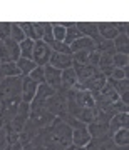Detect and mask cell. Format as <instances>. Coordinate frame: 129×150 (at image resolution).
Here are the masks:
<instances>
[{
  "label": "cell",
  "mask_w": 129,
  "mask_h": 150,
  "mask_svg": "<svg viewBox=\"0 0 129 150\" xmlns=\"http://www.w3.org/2000/svg\"><path fill=\"white\" fill-rule=\"evenodd\" d=\"M60 70L54 69L52 65H44V75H45V83L49 87H52L54 90H59L60 88Z\"/></svg>",
  "instance_id": "obj_11"
},
{
  "label": "cell",
  "mask_w": 129,
  "mask_h": 150,
  "mask_svg": "<svg viewBox=\"0 0 129 150\" xmlns=\"http://www.w3.org/2000/svg\"><path fill=\"white\" fill-rule=\"evenodd\" d=\"M10 38H12V40H15L17 43H20V42L25 40V35H24V32H22V28L19 27V23H17V22H12Z\"/></svg>",
  "instance_id": "obj_34"
},
{
  "label": "cell",
  "mask_w": 129,
  "mask_h": 150,
  "mask_svg": "<svg viewBox=\"0 0 129 150\" xmlns=\"http://www.w3.org/2000/svg\"><path fill=\"white\" fill-rule=\"evenodd\" d=\"M40 40H44L47 45L55 42L54 33H52V23H50V22H44V33H42V38H40Z\"/></svg>",
  "instance_id": "obj_32"
},
{
  "label": "cell",
  "mask_w": 129,
  "mask_h": 150,
  "mask_svg": "<svg viewBox=\"0 0 129 150\" xmlns=\"http://www.w3.org/2000/svg\"><path fill=\"white\" fill-rule=\"evenodd\" d=\"M0 108H2V105H0Z\"/></svg>",
  "instance_id": "obj_48"
},
{
  "label": "cell",
  "mask_w": 129,
  "mask_h": 150,
  "mask_svg": "<svg viewBox=\"0 0 129 150\" xmlns=\"http://www.w3.org/2000/svg\"><path fill=\"white\" fill-rule=\"evenodd\" d=\"M106 83L114 88V92L119 95V100L126 105H129V80H114L111 77L106 79Z\"/></svg>",
  "instance_id": "obj_6"
},
{
  "label": "cell",
  "mask_w": 129,
  "mask_h": 150,
  "mask_svg": "<svg viewBox=\"0 0 129 150\" xmlns=\"http://www.w3.org/2000/svg\"><path fill=\"white\" fill-rule=\"evenodd\" d=\"M65 150H86V147H77V145H72V144H70Z\"/></svg>",
  "instance_id": "obj_44"
},
{
  "label": "cell",
  "mask_w": 129,
  "mask_h": 150,
  "mask_svg": "<svg viewBox=\"0 0 129 150\" xmlns=\"http://www.w3.org/2000/svg\"><path fill=\"white\" fill-rule=\"evenodd\" d=\"M12 150H22V145L19 144V142H17V144L12 145Z\"/></svg>",
  "instance_id": "obj_45"
},
{
  "label": "cell",
  "mask_w": 129,
  "mask_h": 150,
  "mask_svg": "<svg viewBox=\"0 0 129 150\" xmlns=\"http://www.w3.org/2000/svg\"><path fill=\"white\" fill-rule=\"evenodd\" d=\"M22 150H47V149H45V147H44V145L40 144L35 137H34L27 145H24V147H22Z\"/></svg>",
  "instance_id": "obj_39"
},
{
  "label": "cell",
  "mask_w": 129,
  "mask_h": 150,
  "mask_svg": "<svg viewBox=\"0 0 129 150\" xmlns=\"http://www.w3.org/2000/svg\"><path fill=\"white\" fill-rule=\"evenodd\" d=\"M97 69L104 77H111V72L114 70V64H113V57L108 54H101V59H99V65Z\"/></svg>",
  "instance_id": "obj_20"
},
{
  "label": "cell",
  "mask_w": 129,
  "mask_h": 150,
  "mask_svg": "<svg viewBox=\"0 0 129 150\" xmlns=\"http://www.w3.org/2000/svg\"><path fill=\"white\" fill-rule=\"evenodd\" d=\"M9 62H12L10 54H9V50L5 48L4 43H0V64H9Z\"/></svg>",
  "instance_id": "obj_40"
},
{
  "label": "cell",
  "mask_w": 129,
  "mask_h": 150,
  "mask_svg": "<svg viewBox=\"0 0 129 150\" xmlns=\"http://www.w3.org/2000/svg\"><path fill=\"white\" fill-rule=\"evenodd\" d=\"M109 135H113L119 129H129V112H119L109 120Z\"/></svg>",
  "instance_id": "obj_10"
},
{
  "label": "cell",
  "mask_w": 129,
  "mask_h": 150,
  "mask_svg": "<svg viewBox=\"0 0 129 150\" xmlns=\"http://www.w3.org/2000/svg\"><path fill=\"white\" fill-rule=\"evenodd\" d=\"M75 83H79V82H77V75H75L74 69L70 67V69L62 70V74H60V88L70 90V88L75 87Z\"/></svg>",
  "instance_id": "obj_16"
},
{
  "label": "cell",
  "mask_w": 129,
  "mask_h": 150,
  "mask_svg": "<svg viewBox=\"0 0 129 150\" xmlns=\"http://www.w3.org/2000/svg\"><path fill=\"white\" fill-rule=\"evenodd\" d=\"M75 28L82 33V37L91 38L96 45L102 40V38L99 37V32H97V23L96 22H75Z\"/></svg>",
  "instance_id": "obj_7"
},
{
  "label": "cell",
  "mask_w": 129,
  "mask_h": 150,
  "mask_svg": "<svg viewBox=\"0 0 129 150\" xmlns=\"http://www.w3.org/2000/svg\"><path fill=\"white\" fill-rule=\"evenodd\" d=\"M49 65H52L54 69L57 70H65L72 67V54H52L50 60H49Z\"/></svg>",
  "instance_id": "obj_9"
},
{
  "label": "cell",
  "mask_w": 129,
  "mask_h": 150,
  "mask_svg": "<svg viewBox=\"0 0 129 150\" xmlns=\"http://www.w3.org/2000/svg\"><path fill=\"white\" fill-rule=\"evenodd\" d=\"M15 65H17V69H19V72H20V77H27V75L37 67L30 59H22V57L15 62Z\"/></svg>",
  "instance_id": "obj_22"
},
{
  "label": "cell",
  "mask_w": 129,
  "mask_h": 150,
  "mask_svg": "<svg viewBox=\"0 0 129 150\" xmlns=\"http://www.w3.org/2000/svg\"><path fill=\"white\" fill-rule=\"evenodd\" d=\"M116 147H129V129H119L111 135Z\"/></svg>",
  "instance_id": "obj_21"
},
{
  "label": "cell",
  "mask_w": 129,
  "mask_h": 150,
  "mask_svg": "<svg viewBox=\"0 0 129 150\" xmlns=\"http://www.w3.org/2000/svg\"><path fill=\"white\" fill-rule=\"evenodd\" d=\"M82 37V33L75 28V25L74 27H70V28H67V32H65V38H64V43L65 45H70V43H74L77 38H81Z\"/></svg>",
  "instance_id": "obj_31"
},
{
  "label": "cell",
  "mask_w": 129,
  "mask_h": 150,
  "mask_svg": "<svg viewBox=\"0 0 129 150\" xmlns=\"http://www.w3.org/2000/svg\"><path fill=\"white\" fill-rule=\"evenodd\" d=\"M2 79H4V75H2V74H0V82H2Z\"/></svg>",
  "instance_id": "obj_46"
},
{
  "label": "cell",
  "mask_w": 129,
  "mask_h": 150,
  "mask_svg": "<svg viewBox=\"0 0 129 150\" xmlns=\"http://www.w3.org/2000/svg\"><path fill=\"white\" fill-rule=\"evenodd\" d=\"M113 64L114 69H124V67H129V57L124 54H114L113 55Z\"/></svg>",
  "instance_id": "obj_33"
},
{
  "label": "cell",
  "mask_w": 129,
  "mask_h": 150,
  "mask_svg": "<svg viewBox=\"0 0 129 150\" xmlns=\"http://www.w3.org/2000/svg\"><path fill=\"white\" fill-rule=\"evenodd\" d=\"M34 40H29L25 38L24 42L19 43V47H20V57L22 59H30L32 60V52H34Z\"/></svg>",
  "instance_id": "obj_25"
},
{
  "label": "cell",
  "mask_w": 129,
  "mask_h": 150,
  "mask_svg": "<svg viewBox=\"0 0 129 150\" xmlns=\"http://www.w3.org/2000/svg\"><path fill=\"white\" fill-rule=\"evenodd\" d=\"M69 48H70V54L79 52V50H94V48H96V43L92 42L91 38L81 37V38H77L74 43H70Z\"/></svg>",
  "instance_id": "obj_18"
},
{
  "label": "cell",
  "mask_w": 129,
  "mask_h": 150,
  "mask_svg": "<svg viewBox=\"0 0 129 150\" xmlns=\"http://www.w3.org/2000/svg\"><path fill=\"white\" fill-rule=\"evenodd\" d=\"M96 50L99 52V54H108V55H111V57L116 54L113 40H101V42L96 45Z\"/></svg>",
  "instance_id": "obj_29"
},
{
  "label": "cell",
  "mask_w": 129,
  "mask_h": 150,
  "mask_svg": "<svg viewBox=\"0 0 129 150\" xmlns=\"http://www.w3.org/2000/svg\"><path fill=\"white\" fill-rule=\"evenodd\" d=\"M52 48L49 47L44 40H35L34 43V52H32V62L37 67H44L49 64V60L52 57Z\"/></svg>",
  "instance_id": "obj_3"
},
{
  "label": "cell",
  "mask_w": 129,
  "mask_h": 150,
  "mask_svg": "<svg viewBox=\"0 0 129 150\" xmlns=\"http://www.w3.org/2000/svg\"><path fill=\"white\" fill-rule=\"evenodd\" d=\"M0 74L4 77H20V72L17 69L15 62H9V64H0Z\"/></svg>",
  "instance_id": "obj_24"
},
{
  "label": "cell",
  "mask_w": 129,
  "mask_h": 150,
  "mask_svg": "<svg viewBox=\"0 0 129 150\" xmlns=\"http://www.w3.org/2000/svg\"><path fill=\"white\" fill-rule=\"evenodd\" d=\"M65 32H67V28H64L60 23H52V33H54V40H57V42H64Z\"/></svg>",
  "instance_id": "obj_35"
},
{
  "label": "cell",
  "mask_w": 129,
  "mask_h": 150,
  "mask_svg": "<svg viewBox=\"0 0 129 150\" xmlns=\"http://www.w3.org/2000/svg\"><path fill=\"white\" fill-rule=\"evenodd\" d=\"M37 83L34 80H30L29 77H22V102L30 103L35 97V92H37Z\"/></svg>",
  "instance_id": "obj_12"
},
{
  "label": "cell",
  "mask_w": 129,
  "mask_h": 150,
  "mask_svg": "<svg viewBox=\"0 0 129 150\" xmlns=\"http://www.w3.org/2000/svg\"><path fill=\"white\" fill-rule=\"evenodd\" d=\"M99 59H101V54L97 52L96 48L89 52V65H92V67H97V65H99Z\"/></svg>",
  "instance_id": "obj_41"
},
{
  "label": "cell",
  "mask_w": 129,
  "mask_h": 150,
  "mask_svg": "<svg viewBox=\"0 0 129 150\" xmlns=\"http://www.w3.org/2000/svg\"><path fill=\"white\" fill-rule=\"evenodd\" d=\"M44 108L47 112L52 113L55 118H60L62 120L67 115V90H64V88L55 90V93L47 100V103H45Z\"/></svg>",
  "instance_id": "obj_2"
},
{
  "label": "cell",
  "mask_w": 129,
  "mask_h": 150,
  "mask_svg": "<svg viewBox=\"0 0 129 150\" xmlns=\"http://www.w3.org/2000/svg\"><path fill=\"white\" fill-rule=\"evenodd\" d=\"M12 30V22H0V42H5L7 38H10Z\"/></svg>",
  "instance_id": "obj_37"
},
{
  "label": "cell",
  "mask_w": 129,
  "mask_h": 150,
  "mask_svg": "<svg viewBox=\"0 0 129 150\" xmlns=\"http://www.w3.org/2000/svg\"><path fill=\"white\" fill-rule=\"evenodd\" d=\"M30 80H34L37 85H42L45 83V75H44V67H35V69L27 75Z\"/></svg>",
  "instance_id": "obj_30"
},
{
  "label": "cell",
  "mask_w": 129,
  "mask_h": 150,
  "mask_svg": "<svg viewBox=\"0 0 129 150\" xmlns=\"http://www.w3.org/2000/svg\"><path fill=\"white\" fill-rule=\"evenodd\" d=\"M72 69H74L75 75H77V82L79 83H82V82L89 80L91 77H94V75L99 72V69L97 67H92V65H72Z\"/></svg>",
  "instance_id": "obj_14"
},
{
  "label": "cell",
  "mask_w": 129,
  "mask_h": 150,
  "mask_svg": "<svg viewBox=\"0 0 129 150\" xmlns=\"http://www.w3.org/2000/svg\"><path fill=\"white\" fill-rule=\"evenodd\" d=\"M0 43H2V42H0Z\"/></svg>",
  "instance_id": "obj_49"
},
{
  "label": "cell",
  "mask_w": 129,
  "mask_h": 150,
  "mask_svg": "<svg viewBox=\"0 0 129 150\" xmlns=\"http://www.w3.org/2000/svg\"><path fill=\"white\" fill-rule=\"evenodd\" d=\"M113 43H114L116 54H124V55L129 54V37H128V33H119L118 37L113 40Z\"/></svg>",
  "instance_id": "obj_19"
},
{
  "label": "cell",
  "mask_w": 129,
  "mask_h": 150,
  "mask_svg": "<svg viewBox=\"0 0 129 150\" xmlns=\"http://www.w3.org/2000/svg\"><path fill=\"white\" fill-rule=\"evenodd\" d=\"M49 47L52 48V52H55V54H70L69 45H65L64 42H57V40H55V42L50 43Z\"/></svg>",
  "instance_id": "obj_38"
},
{
  "label": "cell",
  "mask_w": 129,
  "mask_h": 150,
  "mask_svg": "<svg viewBox=\"0 0 129 150\" xmlns=\"http://www.w3.org/2000/svg\"><path fill=\"white\" fill-rule=\"evenodd\" d=\"M22 102V77H4L0 82V103Z\"/></svg>",
  "instance_id": "obj_1"
},
{
  "label": "cell",
  "mask_w": 129,
  "mask_h": 150,
  "mask_svg": "<svg viewBox=\"0 0 129 150\" xmlns=\"http://www.w3.org/2000/svg\"><path fill=\"white\" fill-rule=\"evenodd\" d=\"M55 93V90L52 87H49L47 83H42V85L37 87V92H35V97L30 102V110H37V108H44L45 103L50 97Z\"/></svg>",
  "instance_id": "obj_4"
},
{
  "label": "cell",
  "mask_w": 129,
  "mask_h": 150,
  "mask_svg": "<svg viewBox=\"0 0 129 150\" xmlns=\"http://www.w3.org/2000/svg\"><path fill=\"white\" fill-rule=\"evenodd\" d=\"M91 142V135L87 132V125H81L72 129V145L77 147H86Z\"/></svg>",
  "instance_id": "obj_13"
},
{
  "label": "cell",
  "mask_w": 129,
  "mask_h": 150,
  "mask_svg": "<svg viewBox=\"0 0 129 150\" xmlns=\"http://www.w3.org/2000/svg\"><path fill=\"white\" fill-rule=\"evenodd\" d=\"M87 132L91 135V139H99V137L109 135V125L102 122H92L87 125Z\"/></svg>",
  "instance_id": "obj_17"
},
{
  "label": "cell",
  "mask_w": 129,
  "mask_h": 150,
  "mask_svg": "<svg viewBox=\"0 0 129 150\" xmlns=\"http://www.w3.org/2000/svg\"><path fill=\"white\" fill-rule=\"evenodd\" d=\"M2 125H4V123H2V120H0V129H2Z\"/></svg>",
  "instance_id": "obj_47"
},
{
  "label": "cell",
  "mask_w": 129,
  "mask_h": 150,
  "mask_svg": "<svg viewBox=\"0 0 129 150\" xmlns=\"http://www.w3.org/2000/svg\"><path fill=\"white\" fill-rule=\"evenodd\" d=\"M111 79L114 80H129V67H124V69H114L111 72Z\"/></svg>",
  "instance_id": "obj_36"
},
{
  "label": "cell",
  "mask_w": 129,
  "mask_h": 150,
  "mask_svg": "<svg viewBox=\"0 0 129 150\" xmlns=\"http://www.w3.org/2000/svg\"><path fill=\"white\" fill-rule=\"evenodd\" d=\"M113 25L118 30V33H128V28H129L128 22H113Z\"/></svg>",
  "instance_id": "obj_42"
},
{
  "label": "cell",
  "mask_w": 129,
  "mask_h": 150,
  "mask_svg": "<svg viewBox=\"0 0 129 150\" xmlns=\"http://www.w3.org/2000/svg\"><path fill=\"white\" fill-rule=\"evenodd\" d=\"M97 32L102 40H114L119 33L114 28L113 22H97Z\"/></svg>",
  "instance_id": "obj_15"
},
{
  "label": "cell",
  "mask_w": 129,
  "mask_h": 150,
  "mask_svg": "<svg viewBox=\"0 0 129 150\" xmlns=\"http://www.w3.org/2000/svg\"><path fill=\"white\" fill-rule=\"evenodd\" d=\"M106 79H108V77H104V75L101 74V72H97V74L94 75V77H91L89 80L82 82V83H79V85H81L82 90L91 92L92 97H94V95H97V93H99V90H101L102 87L106 85Z\"/></svg>",
  "instance_id": "obj_8"
},
{
  "label": "cell",
  "mask_w": 129,
  "mask_h": 150,
  "mask_svg": "<svg viewBox=\"0 0 129 150\" xmlns=\"http://www.w3.org/2000/svg\"><path fill=\"white\" fill-rule=\"evenodd\" d=\"M89 52L91 50H79L72 54V65H87L89 64Z\"/></svg>",
  "instance_id": "obj_28"
},
{
  "label": "cell",
  "mask_w": 129,
  "mask_h": 150,
  "mask_svg": "<svg viewBox=\"0 0 129 150\" xmlns=\"http://www.w3.org/2000/svg\"><path fill=\"white\" fill-rule=\"evenodd\" d=\"M5 45V48L9 50V54H10V59L12 62H17V60L20 59V47H19V43L15 40H12V38H7L5 42H2Z\"/></svg>",
  "instance_id": "obj_23"
},
{
  "label": "cell",
  "mask_w": 129,
  "mask_h": 150,
  "mask_svg": "<svg viewBox=\"0 0 129 150\" xmlns=\"http://www.w3.org/2000/svg\"><path fill=\"white\" fill-rule=\"evenodd\" d=\"M32 25H34L35 33H37V38L40 40L42 38V33H44V22H32Z\"/></svg>",
  "instance_id": "obj_43"
},
{
  "label": "cell",
  "mask_w": 129,
  "mask_h": 150,
  "mask_svg": "<svg viewBox=\"0 0 129 150\" xmlns=\"http://www.w3.org/2000/svg\"><path fill=\"white\" fill-rule=\"evenodd\" d=\"M77 120L82 122L84 125H89L96 120V113H94V108H82L79 115H77Z\"/></svg>",
  "instance_id": "obj_26"
},
{
  "label": "cell",
  "mask_w": 129,
  "mask_h": 150,
  "mask_svg": "<svg viewBox=\"0 0 129 150\" xmlns=\"http://www.w3.org/2000/svg\"><path fill=\"white\" fill-rule=\"evenodd\" d=\"M19 27L22 28V32H24V35H25V38H29V40H39L37 38V33H35V30H34V25L32 22H19Z\"/></svg>",
  "instance_id": "obj_27"
},
{
  "label": "cell",
  "mask_w": 129,
  "mask_h": 150,
  "mask_svg": "<svg viewBox=\"0 0 129 150\" xmlns=\"http://www.w3.org/2000/svg\"><path fill=\"white\" fill-rule=\"evenodd\" d=\"M29 117H30V103L20 102V105H19L15 115H14V118H12V122H10V127L20 134L22 129H24L25 123H27Z\"/></svg>",
  "instance_id": "obj_5"
}]
</instances>
